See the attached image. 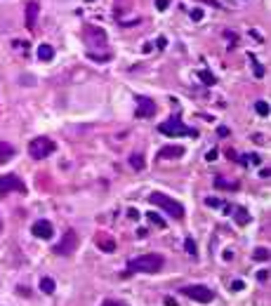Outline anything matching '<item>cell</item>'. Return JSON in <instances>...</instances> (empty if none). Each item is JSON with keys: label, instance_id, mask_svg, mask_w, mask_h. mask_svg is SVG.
Masks as SVG:
<instances>
[{"label": "cell", "instance_id": "6da1fadb", "mask_svg": "<svg viewBox=\"0 0 271 306\" xmlns=\"http://www.w3.org/2000/svg\"><path fill=\"white\" fill-rule=\"evenodd\" d=\"M163 264H165L163 254H156V252L142 254V257H135V259L127 261L125 276H130V273H158L163 269Z\"/></svg>", "mask_w": 271, "mask_h": 306}, {"label": "cell", "instance_id": "7a4b0ae2", "mask_svg": "<svg viewBox=\"0 0 271 306\" xmlns=\"http://www.w3.org/2000/svg\"><path fill=\"white\" fill-rule=\"evenodd\" d=\"M149 203L156 207H161L163 212H168V215L175 217V219H181V217H184V205H181L180 200L165 196V193H156L154 191V193L149 196Z\"/></svg>", "mask_w": 271, "mask_h": 306}, {"label": "cell", "instance_id": "3957f363", "mask_svg": "<svg viewBox=\"0 0 271 306\" xmlns=\"http://www.w3.org/2000/svg\"><path fill=\"white\" fill-rule=\"evenodd\" d=\"M158 132H163V135H168V137H198V132H196L193 127H186L181 123L180 113H175V116L168 118L165 123H161V125H158Z\"/></svg>", "mask_w": 271, "mask_h": 306}, {"label": "cell", "instance_id": "277c9868", "mask_svg": "<svg viewBox=\"0 0 271 306\" xmlns=\"http://www.w3.org/2000/svg\"><path fill=\"white\" fill-rule=\"evenodd\" d=\"M54 151H57V144H54L50 137H36V139H31V144H28V153H31L33 160H43L47 155H52Z\"/></svg>", "mask_w": 271, "mask_h": 306}, {"label": "cell", "instance_id": "5b68a950", "mask_svg": "<svg viewBox=\"0 0 271 306\" xmlns=\"http://www.w3.org/2000/svg\"><path fill=\"white\" fill-rule=\"evenodd\" d=\"M181 295L191 297L193 302H198V304H210L215 299V292L208 285H186V288H181Z\"/></svg>", "mask_w": 271, "mask_h": 306}, {"label": "cell", "instance_id": "8992f818", "mask_svg": "<svg viewBox=\"0 0 271 306\" xmlns=\"http://www.w3.org/2000/svg\"><path fill=\"white\" fill-rule=\"evenodd\" d=\"M12 191H17V193H26V184L19 179L17 174H5V177H0V200L9 196Z\"/></svg>", "mask_w": 271, "mask_h": 306}, {"label": "cell", "instance_id": "52a82bcc", "mask_svg": "<svg viewBox=\"0 0 271 306\" xmlns=\"http://www.w3.org/2000/svg\"><path fill=\"white\" fill-rule=\"evenodd\" d=\"M78 243H81V240H78V233H76L73 229H69V231L64 233L62 243H59L57 247H54V252H57V254H62V257H71V254L76 252Z\"/></svg>", "mask_w": 271, "mask_h": 306}, {"label": "cell", "instance_id": "ba28073f", "mask_svg": "<svg viewBox=\"0 0 271 306\" xmlns=\"http://www.w3.org/2000/svg\"><path fill=\"white\" fill-rule=\"evenodd\" d=\"M156 113V101L151 97L137 94V118H151Z\"/></svg>", "mask_w": 271, "mask_h": 306}, {"label": "cell", "instance_id": "9c48e42d", "mask_svg": "<svg viewBox=\"0 0 271 306\" xmlns=\"http://www.w3.org/2000/svg\"><path fill=\"white\" fill-rule=\"evenodd\" d=\"M85 43H88V45L104 47L106 45V33L99 31V28H94V26H85Z\"/></svg>", "mask_w": 271, "mask_h": 306}, {"label": "cell", "instance_id": "30bf717a", "mask_svg": "<svg viewBox=\"0 0 271 306\" xmlns=\"http://www.w3.org/2000/svg\"><path fill=\"white\" fill-rule=\"evenodd\" d=\"M31 233L36 235V238H43V240H50L54 235V229L50 222H45V219H38L36 224L31 226Z\"/></svg>", "mask_w": 271, "mask_h": 306}, {"label": "cell", "instance_id": "8fae6325", "mask_svg": "<svg viewBox=\"0 0 271 306\" xmlns=\"http://www.w3.org/2000/svg\"><path fill=\"white\" fill-rule=\"evenodd\" d=\"M38 12H40V5H38V0H28V2H26V26H28V28H36Z\"/></svg>", "mask_w": 271, "mask_h": 306}, {"label": "cell", "instance_id": "7c38bea8", "mask_svg": "<svg viewBox=\"0 0 271 306\" xmlns=\"http://www.w3.org/2000/svg\"><path fill=\"white\" fill-rule=\"evenodd\" d=\"M94 243H97V247H99L101 252H113V250H116V240L106 233H97Z\"/></svg>", "mask_w": 271, "mask_h": 306}, {"label": "cell", "instance_id": "4fadbf2b", "mask_svg": "<svg viewBox=\"0 0 271 306\" xmlns=\"http://www.w3.org/2000/svg\"><path fill=\"white\" fill-rule=\"evenodd\" d=\"M181 155H184V149H181V146H165V149L158 151V158H161V160H165V158H181Z\"/></svg>", "mask_w": 271, "mask_h": 306}, {"label": "cell", "instance_id": "5bb4252c", "mask_svg": "<svg viewBox=\"0 0 271 306\" xmlns=\"http://www.w3.org/2000/svg\"><path fill=\"white\" fill-rule=\"evenodd\" d=\"M14 153H17V149H14L12 144L0 142V165H5L7 160H12V158H14Z\"/></svg>", "mask_w": 271, "mask_h": 306}, {"label": "cell", "instance_id": "9a60e30c", "mask_svg": "<svg viewBox=\"0 0 271 306\" xmlns=\"http://www.w3.org/2000/svg\"><path fill=\"white\" fill-rule=\"evenodd\" d=\"M231 212H234V219H236V224L238 226H245L248 222H250V212H248L245 207H234Z\"/></svg>", "mask_w": 271, "mask_h": 306}, {"label": "cell", "instance_id": "2e32d148", "mask_svg": "<svg viewBox=\"0 0 271 306\" xmlns=\"http://www.w3.org/2000/svg\"><path fill=\"white\" fill-rule=\"evenodd\" d=\"M52 57H54V47L52 45L43 43V45L38 47V59H40V62H52Z\"/></svg>", "mask_w": 271, "mask_h": 306}, {"label": "cell", "instance_id": "e0dca14e", "mask_svg": "<svg viewBox=\"0 0 271 306\" xmlns=\"http://www.w3.org/2000/svg\"><path fill=\"white\" fill-rule=\"evenodd\" d=\"M38 288H40V292H45V295H54L57 285H54V280H52V278H40Z\"/></svg>", "mask_w": 271, "mask_h": 306}, {"label": "cell", "instance_id": "ac0fdd59", "mask_svg": "<svg viewBox=\"0 0 271 306\" xmlns=\"http://www.w3.org/2000/svg\"><path fill=\"white\" fill-rule=\"evenodd\" d=\"M130 165H132V167H135L137 172H139V170H144V167H146L144 155H142V153H132V155H130Z\"/></svg>", "mask_w": 271, "mask_h": 306}, {"label": "cell", "instance_id": "d6986e66", "mask_svg": "<svg viewBox=\"0 0 271 306\" xmlns=\"http://www.w3.org/2000/svg\"><path fill=\"white\" fill-rule=\"evenodd\" d=\"M248 59H250V64H253V69H255V78H264V66L257 62V57H255V54H248Z\"/></svg>", "mask_w": 271, "mask_h": 306}, {"label": "cell", "instance_id": "ffe728a7", "mask_svg": "<svg viewBox=\"0 0 271 306\" xmlns=\"http://www.w3.org/2000/svg\"><path fill=\"white\" fill-rule=\"evenodd\" d=\"M146 219H149V222H151L156 229H165V219H163L158 212H149V215H146Z\"/></svg>", "mask_w": 271, "mask_h": 306}, {"label": "cell", "instance_id": "44dd1931", "mask_svg": "<svg viewBox=\"0 0 271 306\" xmlns=\"http://www.w3.org/2000/svg\"><path fill=\"white\" fill-rule=\"evenodd\" d=\"M255 111H257V113H260V116H269V104H267V101H255Z\"/></svg>", "mask_w": 271, "mask_h": 306}, {"label": "cell", "instance_id": "7402d4cb", "mask_svg": "<svg viewBox=\"0 0 271 306\" xmlns=\"http://www.w3.org/2000/svg\"><path fill=\"white\" fill-rule=\"evenodd\" d=\"M253 257L257 261H267V259H269V250H267V247H257V250L253 252Z\"/></svg>", "mask_w": 271, "mask_h": 306}, {"label": "cell", "instance_id": "603a6c76", "mask_svg": "<svg viewBox=\"0 0 271 306\" xmlns=\"http://www.w3.org/2000/svg\"><path fill=\"white\" fill-rule=\"evenodd\" d=\"M198 78L205 82V85H215V82H217V78H215V76H212L210 71H200V73H198Z\"/></svg>", "mask_w": 271, "mask_h": 306}, {"label": "cell", "instance_id": "cb8c5ba5", "mask_svg": "<svg viewBox=\"0 0 271 306\" xmlns=\"http://www.w3.org/2000/svg\"><path fill=\"white\" fill-rule=\"evenodd\" d=\"M215 184H217V186H224V189H229V191H236V189H238V184H236V181H224V179H217Z\"/></svg>", "mask_w": 271, "mask_h": 306}, {"label": "cell", "instance_id": "d4e9b609", "mask_svg": "<svg viewBox=\"0 0 271 306\" xmlns=\"http://www.w3.org/2000/svg\"><path fill=\"white\" fill-rule=\"evenodd\" d=\"M184 247H186V252H189V254H193V257L198 254V250H196V243H193L191 238H186V243H184Z\"/></svg>", "mask_w": 271, "mask_h": 306}, {"label": "cell", "instance_id": "484cf974", "mask_svg": "<svg viewBox=\"0 0 271 306\" xmlns=\"http://www.w3.org/2000/svg\"><path fill=\"white\" fill-rule=\"evenodd\" d=\"M238 160L243 162V165H248V162H260V155H241V158H238Z\"/></svg>", "mask_w": 271, "mask_h": 306}, {"label": "cell", "instance_id": "4316f807", "mask_svg": "<svg viewBox=\"0 0 271 306\" xmlns=\"http://www.w3.org/2000/svg\"><path fill=\"white\" fill-rule=\"evenodd\" d=\"M101 306H127L125 302H118V299H106V302H101Z\"/></svg>", "mask_w": 271, "mask_h": 306}, {"label": "cell", "instance_id": "83f0119b", "mask_svg": "<svg viewBox=\"0 0 271 306\" xmlns=\"http://www.w3.org/2000/svg\"><path fill=\"white\" fill-rule=\"evenodd\" d=\"M191 19H193V21H200V19H203V9H191Z\"/></svg>", "mask_w": 271, "mask_h": 306}, {"label": "cell", "instance_id": "f1b7e54d", "mask_svg": "<svg viewBox=\"0 0 271 306\" xmlns=\"http://www.w3.org/2000/svg\"><path fill=\"white\" fill-rule=\"evenodd\" d=\"M168 5H170V0H156V9H168Z\"/></svg>", "mask_w": 271, "mask_h": 306}, {"label": "cell", "instance_id": "f546056e", "mask_svg": "<svg viewBox=\"0 0 271 306\" xmlns=\"http://www.w3.org/2000/svg\"><path fill=\"white\" fill-rule=\"evenodd\" d=\"M205 205L208 207H217V205H224L222 200H217V198H205Z\"/></svg>", "mask_w": 271, "mask_h": 306}, {"label": "cell", "instance_id": "4dcf8cb0", "mask_svg": "<svg viewBox=\"0 0 271 306\" xmlns=\"http://www.w3.org/2000/svg\"><path fill=\"white\" fill-rule=\"evenodd\" d=\"M267 278H269V271H260V273H257V280H262L264 283Z\"/></svg>", "mask_w": 271, "mask_h": 306}, {"label": "cell", "instance_id": "1f68e13d", "mask_svg": "<svg viewBox=\"0 0 271 306\" xmlns=\"http://www.w3.org/2000/svg\"><path fill=\"white\" fill-rule=\"evenodd\" d=\"M215 158H217V151H215V149L205 153V160H215Z\"/></svg>", "mask_w": 271, "mask_h": 306}, {"label": "cell", "instance_id": "d6a6232c", "mask_svg": "<svg viewBox=\"0 0 271 306\" xmlns=\"http://www.w3.org/2000/svg\"><path fill=\"white\" fill-rule=\"evenodd\" d=\"M217 135H219V137H226V135H229V127H219V130H217Z\"/></svg>", "mask_w": 271, "mask_h": 306}, {"label": "cell", "instance_id": "836d02e7", "mask_svg": "<svg viewBox=\"0 0 271 306\" xmlns=\"http://www.w3.org/2000/svg\"><path fill=\"white\" fill-rule=\"evenodd\" d=\"M165 306H177V302H175L172 297H165Z\"/></svg>", "mask_w": 271, "mask_h": 306}, {"label": "cell", "instance_id": "e575fe53", "mask_svg": "<svg viewBox=\"0 0 271 306\" xmlns=\"http://www.w3.org/2000/svg\"><path fill=\"white\" fill-rule=\"evenodd\" d=\"M231 288H234V290H243V283H241V280H234V285H231Z\"/></svg>", "mask_w": 271, "mask_h": 306}, {"label": "cell", "instance_id": "d590c367", "mask_svg": "<svg viewBox=\"0 0 271 306\" xmlns=\"http://www.w3.org/2000/svg\"><path fill=\"white\" fill-rule=\"evenodd\" d=\"M0 229H2V226H0Z\"/></svg>", "mask_w": 271, "mask_h": 306}]
</instances>
